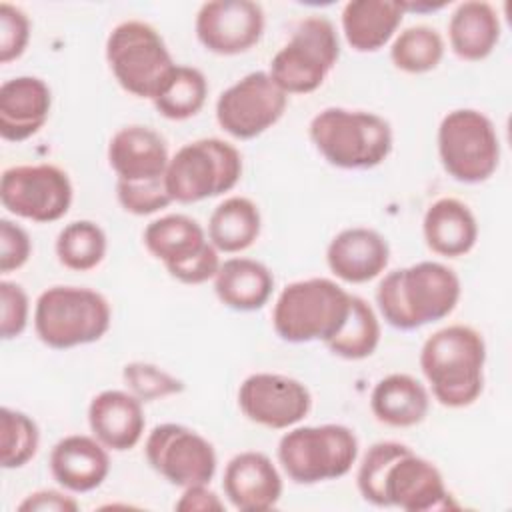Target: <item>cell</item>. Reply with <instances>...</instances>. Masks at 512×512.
<instances>
[{
  "mask_svg": "<svg viewBox=\"0 0 512 512\" xmlns=\"http://www.w3.org/2000/svg\"><path fill=\"white\" fill-rule=\"evenodd\" d=\"M444 58V40L440 32L426 24L408 26L398 32L390 44L392 64L406 74H426Z\"/></svg>",
  "mask_w": 512,
  "mask_h": 512,
  "instance_id": "33",
  "label": "cell"
},
{
  "mask_svg": "<svg viewBox=\"0 0 512 512\" xmlns=\"http://www.w3.org/2000/svg\"><path fill=\"white\" fill-rule=\"evenodd\" d=\"M404 14V2L352 0L342 8V34L352 50L362 54L378 52L396 36Z\"/></svg>",
  "mask_w": 512,
  "mask_h": 512,
  "instance_id": "25",
  "label": "cell"
},
{
  "mask_svg": "<svg viewBox=\"0 0 512 512\" xmlns=\"http://www.w3.org/2000/svg\"><path fill=\"white\" fill-rule=\"evenodd\" d=\"M40 430L36 422L20 412L4 406L0 410V464L4 470L26 466L38 452Z\"/></svg>",
  "mask_w": 512,
  "mask_h": 512,
  "instance_id": "34",
  "label": "cell"
},
{
  "mask_svg": "<svg viewBox=\"0 0 512 512\" xmlns=\"http://www.w3.org/2000/svg\"><path fill=\"white\" fill-rule=\"evenodd\" d=\"M226 500L240 512L272 510L282 496V476L274 462L256 450L228 460L222 476Z\"/></svg>",
  "mask_w": 512,
  "mask_h": 512,
  "instance_id": "18",
  "label": "cell"
},
{
  "mask_svg": "<svg viewBox=\"0 0 512 512\" xmlns=\"http://www.w3.org/2000/svg\"><path fill=\"white\" fill-rule=\"evenodd\" d=\"M194 32L208 52L236 56L260 42L264 34V10L252 0L204 2L196 14Z\"/></svg>",
  "mask_w": 512,
  "mask_h": 512,
  "instance_id": "17",
  "label": "cell"
},
{
  "mask_svg": "<svg viewBox=\"0 0 512 512\" xmlns=\"http://www.w3.org/2000/svg\"><path fill=\"white\" fill-rule=\"evenodd\" d=\"M380 344V320L374 308L360 296L352 294V308L338 330L326 342V348L344 360H364L376 352Z\"/></svg>",
  "mask_w": 512,
  "mask_h": 512,
  "instance_id": "32",
  "label": "cell"
},
{
  "mask_svg": "<svg viewBox=\"0 0 512 512\" xmlns=\"http://www.w3.org/2000/svg\"><path fill=\"white\" fill-rule=\"evenodd\" d=\"M484 366V338L466 324L436 330L420 348V370L436 402L446 408H466L480 398Z\"/></svg>",
  "mask_w": 512,
  "mask_h": 512,
  "instance_id": "3",
  "label": "cell"
},
{
  "mask_svg": "<svg viewBox=\"0 0 512 512\" xmlns=\"http://www.w3.org/2000/svg\"><path fill=\"white\" fill-rule=\"evenodd\" d=\"M74 188L70 176L54 164H22L2 172L0 202L18 216L38 224L56 222L70 210Z\"/></svg>",
  "mask_w": 512,
  "mask_h": 512,
  "instance_id": "13",
  "label": "cell"
},
{
  "mask_svg": "<svg viewBox=\"0 0 512 512\" xmlns=\"http://www.w3.org/2000/svg\"><path fill=\"white\" fill-rule=\"evenodd\" d=\"M352 294L330 278H306L282 288L274 302V332L292 344L328 342L346 322Z\"/></svg>",
  "mask_w": 512,
  "mask_h": 512,
  "instance_id": "5",
  "label": "cell"
},
{
  "mask_svg": "<svg viewBox=\"0 0 512 512\" xmlns=\"http://www.w3.org/2000/svg\"><path fill=\"white\" fill-rule=\"evenodd\" d=\"M168 162V146L150 126H124L108 142V164L120 182L160 180Z\"/></svg>",
  "mask_w": 512,
  "mask_h": 512,
  "instance_id": "19",
  "label": "cell"
},
{
  "mask_svg": "<svg viewBox=\"0 0 512 512\" xmlns=\"http://www.w3.org/2000/svg\"><path fill=\"white\" fill-rule=\"evenodd\" d=\"M500 16L490 2H460L448 20V42L452 52L466 62L488 58L500 42Z\"/></svg>",
  "mask_w": 512,
  "mask_h": 512,
  "instance_id": "26",
  "label": "cell"
},
{
  "mask_svg": "<svg viewBox=\"0 0 512 512\" xmlns=\"http://www.w3.org/2000/svg\"><path fill=\"white\" fill-rule=\"evenodd\" d=\"M340 58V40L330 18L312 14L302 18L290 40L272 56L270 78L286 94L318 90Z\"/></svg>",
  "mask_w": 512,
  "mask_h": 512,
  "instance_id": "10",
  "label": "cell"
},
{
  "mask_svg": "<svg viewBox=\"0 0 512 512\" xmlns=\"http://www.w3.org/2000/svg\"><path fill=\"white\" fill-rule=\"evenodd\" d=\"M388 262V240L366 226H352L338 232L326 248L330 272L348 284H366L378 278Z\"/></svg>",
  "mask_w": 512,
  "mask_h": 512,
  "instance_id": "20",
  "label": "cell"
},
{
  "mask_svg": "<svg viewBox=\"0 0 512 512\" xmlns=\"http://www.w3.org/2000/svg\"><path fill=\"white\" fill-rule=\"evenodd\" d=\"M116 198L120 206L134 216H150L172 204L164 178L146 182L116 180Z\"/></svg>",
  "mask_w": 512,
  "mask_h": 512,
  "instance_id": "36",
  "label": "cell"
},
{
  "mask_svg": "<svg viewBox=\"0 0 512 512\" xmlns=\"http://www.w3.org/2000/svg\"><path fill=\"white\" fill-rule=\"evenodd\" d=\"M32 254V242L28 232L8 220H0V272L10 274L18 268H22Z\"/></svg>",
  "mask_w": 512,
  "mask_h": 512,
  "instance_id": "39",
  "label": "cell"
},
{
  "mask_svg": "<svg viewBox=\"0 0 512 512\" xmlns=\"http://www.w3.org/2000/svg\"><path fill=\"white\" fill-rule=\"evenodd\" d=\"M52 92L38 76H16L0 86V136L6 142L32 138L48 120Z\"/></svg>",
  "mask_w": 512,
  "mask_h": 512,
  "instance_id": "21",
  "label": "cell"
},
{
  "mask_svg": "<svg viewBox=\"0 0 512 512\" xmlns=\"http://www.w3.org/2000/svg\"><path fill=\"white\" fill-rule=\"evenodd\" d=\"M78 508L76 498L60 490H36L18 504V512H76Z\"/></svg>",
  "mask_w": 512,
  "mask_h": 512,
  "instance_id": "40",
  "label": "cell"
},
{
  "mask_svg": "<svg viewBox=\"0 0 512 512\" xmlns=\"http://www.w3.org/2000/svg\"><path fill=\"white\" fill-rule=\"evenodd\" d=\"M52 478L68 492H92L110 472L108 448L94 436L70 434L60 438L50 452Z\"/></svg>",
  "mask_w": 512,
  "mask_h": 512,
  "instance_id": "23",
  "label": "cell"
},
{
  "mask_svg": "<svg viewBox=\"0 0 512 512\" xmlns=\"http://www.w3.org/2000/svg\"><path fill=\"white\" fill-rule=\"evenodd\" d=\"M458 274L434 260H422L388 272L376 288V304L396 330H418L450 316L460 300Z\"/></svg>",
  "mask_w": 512,
  "mask_h": 512,
  "instance_id": "2",
  "label": "cell"
},
{
  "mask_svg": "<svg viewBox=\"0 0 512 512\" xmlns=\"http://www.w3.org/2000/svg\"><path fill=\"white\" fill-rule=\"evenodd\" d=\"M238 406L254 424L272 430H288L308 416L312 396L306 384L296 378L256 372L240 384Z\"/></svg>",
  "mask_w": 512,
  "mask_h": 512,
  "instance_id": "16",
  "label": "cell"
},
{
  "mask_svg": "<svg viewBox=\"0 0 512 512\" xmlns=\"http://www.w3.org/2000/svg\"><path fill=\"white\" fill-rule=\"evenodd\" d=\"M356 486L366 502L380 508L432 512L454 506L436 464L396 440H382L366 450Z\"/></svg>",
  "mask_w": 512,
  "mask_h": 512,
  "instance_id": "1",
  "label": "cell"
},
{
  "mask_svg": "<svg viewBox=\"0 0 512 512\" xmlns=\"http://www.w3.org/2000/svg\"><path fill=\"white\" fill-rule=\"evenodd\" d=\"M112 322L108 300L84 286H50L34 304V330L42 344L68 350L100 340Z\"/></svg>",
  "mask_w": 512,
  "mask_h": 512,
  "instance_id": "6",
  "label": "cell"
},
{
  "mask_svg": "<svg viewBox=\"0 0 512 512\" xmlns=\"http://www.w3.org/2000/svg\"><path fill=\"white\" fill-rule=\"evenodd\" d=\"M262 230V216L246 196L224 198L208 218V240L218 252L238 254L250 248Z\"/></svg>",
  "mask_w": 512,
  "mask_h": 512,
  "instance_id": "29",
  "label": "cell"
},
{
  "mask_svg": "<svg viewBox=\"0 0 512 512\" xmlns=\"http://www.w3.org/2000/svg\"><path fill=\"white\" fill-rule=\"evenodd\" d=\"M146 250L182 284L214 280L222 260L206 230L186 214H166L152 220L142 234Z\"/></svg>",
  "mask_w": 512,
  "mask_h": 512,
  "instance_id": "12",
  "label": "cell"
},
{
  "mask_svg": "<svg viewBox=\"0 0 512 512\" xmlns=\"http://www.w3.org/2000/svg\"><path fill=\"white\" fill-rule=\"evenodd\" d=\"M358 458V438L342 424L292 426L278 442V462L296 484L346 476Z\"/></svg>",
  "mask_w": 512,
  "mask_h": 512,
  "instance_id": "8",
  "label": "cell"
},
{
  "mask_svg": "<svg viewBox=\"0 0 512 512\" xmlns=\"http://www.w3.org/2000/svg\"><path fill=\"white\" fill-rule=\"evenodd\" d=\"M426 246L444 258L466 256L478 242V222L468 204L458 198L434 200L422 218Z\"/></svg>",
  "mask_w": 512,
  "mask_h": 512,
  "instance_id": "24",
  "label": "cell"
},
{
  "mask_svg": "<svg viewBox=\"0 0 512 512\" xmlns=\"http://www.w3.org/2000/svg\"><path fill=\"white\" fill-rule=\"evenodd\" d=\"M30 316V300L24 288L16 282L2 280L0 282V336L2 340L18 338L26 326Z\"/></svg>",
  "mask_w": 512,
  "mask_h": 512,
  "instance_id": "38",
  "label": "cell"
},
{
  "mask_svg": "<svg viewBox=\"0 0 512 512\" xmlns=\"http://www.w3.org/2000/svg\"><path fill=\"white\" fill-rule=\"evenodd\" d=\"M58 262L74 272L96 268L108 250L106 232L92 220H74L66 224L54 244Z\"/></svg>",
  "mask_w": 512,
  "mask_h": 512,
  "instance_id": "31",
  "label": "cell"
},
{
  "mask_svg": "<svg viewBox=\"0 0 512 512\" xmlns=\"http://www.w3.org/2000/svg\"><path fill=\"white\" fill-rule=\"evenodd\" d=\"M180 512H212V510H224V502L218 498L216 492L208 488V484H196L184 488L182 496L174 504Z\"/></svg>",
  "mask_w": 512,
  "mask_h": 512,
  "instance_id": "41",
  "label": "cell"
},
{
  "mask_svg": "<svg viewBox=\"0 0 512 512\" xmlns=\"http://www.w3.org/2000/svg\"><path fill=\"white\" fill-rule=\"evenodd\" d=\"M288 96L268 72L256 70L228 86L216 100L218 126L238 140H252L272 128L286 112Z\"/></svg>",
  "mask_w": 512,
  "mask_h": 512,
  "instance_id": "15",
  "label": "cell"
},
{
  "mask_svg": "<svg viewBox=\"0 0 512 512\" xmlns=\"http://www.w3.org/2000/svg\"><path fill=\"white\" fill-rule=\"evenodd\" d=\"M106 62L122 90L154 100L178 66L160 32L142 20L116 24L106 38Z\"/></svg>",
  "mask_w": 512,
  "mask_h": 512,
  "instance_id": "7",
  "label": "cell"
},
{
  "mask_svg": "<svg viewBox=\"0 0 512 512\" xmlns=\"http://www.w3.org/2000/svg\"><path fill=\"white\" fill-rule=\"evenodd\" d=\"M30 42V20L14 4H0V64L18 60Z\"/></svg>",
  "mask_w": 512,
  "mask_h": 512,
  "instance_id": "37",
  "label": "cell"
},
{
  "mask_svg": "<svg viewBox=\"0 0 512 512\" xmlns=\"http://www.w3.org/2000/svg\"><path fill=\"white\" fill-rule=\"evenodd\" d=\"M88 426L92 436L108 450L126 452L144 436L142 402L126 390H102L88 404Z\"/></svg>",
  "mask_w": 512,
  "mask_h": 512,
  "instance_id": "22",
  "label": "cell"
},
{
  "mask_svg": "<svg viewBox=\"0 0 512 512\" xmlns=\"http://www.w3.org/2000/svg\"><path fill=\"white\" fill-rule=\"evenodd\" d=\"M310 140L320 156L342 170H370L392 152L388 120L366 110L330 106L320 110L308 126Z\"/></svg>",
  "mask_w": 512,
  "mask_h": 512,
  "instance_id": "4",
  "label": "cell"
},
{
  "mask_svg": "<svg viewBox=\"0 0 512 512\" xmlns=\"http://www.w3.org/2000/svg\"><path fill=\"white\" fill-rule=\"evenodd\" d=\"M242 176V156L226 140L198 138L170 156L166 190L172 202L194 204L230 192Z\"/></svg>",
  "mask_w": 512,
  "mask_h": 512,
  "instance_id": "9",
  "label": "cell"
},
{
  "mask_svg": "<svg viewBox=\"0 0 512 512\" xmlns=\"http://www.w3.org/2000/svg\"><path fill=\"white\" fill-rule=\"evenodd\" d=\"M144 454L154 472L180 488L210 484L216 474L214 446L184 424L154 426L144 442Z\"/></svg>",
  "mask_w": 512,
  "mask_h": 512,
  "instance_id": "14",
  "label": "cell"
},
{
  "mask_svg": "<svg viewBox=\"0 0 512 512\" xmlns=\"http://www.w3.org/2000/svg\"><path fill=\"white\" fill-rule=\"evenodd\" d=\"M124 384L140 402H154L160 398L184 392V382L170 372L150 362H130L122 368Z\"/></svg>",
  "mask_w": 512,
  "mask_h": 512,
  "instance_id": "35",
  "label": "cell"
},
{
  "mask_svg": "<svg viewBox=\"0 0 512 512\" xmlns=\"http://www.w3.org/2000/svg\"><path fill=\"white\" fill-rule=\"evenodd\" d=\"M370 410L386 426L410 428L428 416L430 394L414 376L394 372L376 382L370 394Z\"/></svg>",
  "mask_w": 512,
  "mask_h": 512,
  "instance_id": "27",
  "label": "cell"
},
{
  "mask_svg": "<svg viewBox=\"0 0 512 512\" xmlns=\"http://www.w3.org/2000/svg\"><path fill=\"white\" fill-rule=\"evenodd\" d=\"M274 276L258 260L228 258L214 276V292L218 300L236 312L260 310L272 296Z\"/></svg>",
  "mask_w": 512,
  "mask_h": 512,
  "instance_id": "28",
  "label": "cell"
},
{
  "mask_svg": "<svg viewBox=\"0 0 512 512\" xmlns=\"http://www.w3.org/2000/svg\"><path fill=\"white\" fill-rule=\"evenodd\" d=\"M206 96V76L194 66L178 64L152 104L160 116L180 122L196 116L206 104Z\"/></svg>",
  "mask_w": 512,
  "mask_h": 512,
  "instance_id": "30",
  "label": "cell"
},
{
  "mask_svg": "<svg viewBox=\"0 0 512 512\" xmlns=\"http://www.w3.org/2000/svg\"><path fill=\"white\" fill-rule=\"evenodd\" d=\"M438 156L448 176L462 184L486 182L500 164V138L480 110H450L438 126Z\"/></svg>",
  "mask_w": 512,
  "mask_h": 512,
  "instance_id": "11",
  "label": "cell"
}]
</instances>
